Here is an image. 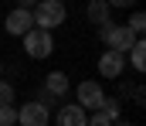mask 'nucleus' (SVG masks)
Instances as JSON below:
<instances>
[{"label": "nucleus", "instance_id": "obj_1", "mask_svg": "<svg viewBox=\"0 0 146 126\" xmlns=\"http://www.w3.org/2000/svg\"><path fill=\"white\" fill-rule=\"evenodd\" d=\"M31 17H34V27H37V31H54V27L65 24L68 7H65L61 0H37V7L31 10Z\"/></svg>", "mask_w": 146, "mask_h": 126}, {"label": "nucleus", "instance_id": "obj_2", "mask_svg": "<svg viewBox=\"0 0 146 126\" xmlns=\"http://www.w3.org/2000/svg\"><path fill=\"white\" fill-rule=\"evenodd\" d=\"M99 38L106 41V48H109V51H119V55H126L133 44L139 41V38H136V34H133L126 24H112V21L99 27Z\"/></svg>", "mask_w": 146, "mask_h": 126}, {"label": "nucleus", "instance_id": "obj_3", "mask_svg": "<svg viewBox=\"0 0 146 126\" xmlns=\"http://www.w3.org/2000/svg\"><path fill=\"white\" fill-rule=\"evenodd\" d=\"M75 102H78L82 109L99 113V109H102V102H106V89L95 82V79H85V82H78V89H75Z\"/></svg>", "mask_w": 146, "mask_h": 126}, {"label": "nucleus", "instance_id": "obj_4", "mask_svg": "<svg viewBox=\"0 0 146 126\" xmlns=\"http://www.w3.org/2000/svg\"><path fill=\"white\" fill-rule=\"evenodd\" d=\"M24 51H27L31 58H51V51H54L51 31H37V27H31V31L24 34Z\"/></svg>", "mask_w": 146, "mask_h": 126}, {"label": "nucleus", "instance_id": "obj_5", "mask_svg": "<svg viewBox=\"0 0 146 126\" xmlns=\"http://www.w3.org/2000/svg\"><path fill=\"white\" fill-rule=\"evenodd\" d=\"M48 119H51V113L41 102H34V99L17 109V126H48Z\"/></svg>", "mask_w": 146, "mask_h": 126}, {"label": "nucleus", "instance_id": "obj_6", "mask_svg": "<svg viewBox=\"0 0 146 126\" xmlns=\"http://www.w3.org/2000/svg\"><path fill=\"white\" fill-rule=\"evenodd\" d=\"M31 27H34V17H31V10H21V7H14L7 14V21H3V31L14 34V38H24Z\"/></svg>", "mask_w": 146, "mask_h": 126}, {"label": "nucleus", "instance_id": "obj_7", "mask_svg": "<svg viewBox=\"0 0 146 126\" xmlns=\"http://www.w3.org/2000/svg\"><path fill=\"white\" fill-rule=\"evenodd\" d=\"M122 72H126V55L106 51V55L99 58V75H102V79H122Z\"/></svg>", "mask_w": 146, "mask_h": 126}, {"label": "nucleus", "instance_id": "obj_8", "mask_svg": "<svg viewBox=\"0 0 146 126\" xmlns=\"http://www.w3.org/2000/svg\"><path fill=\"white\" fill-rule=\"evenodd\" d=\"M85 119H88V113H85L78 102H72V106H61V109H58L54 126H85Z\"/></svg>", "mask_w": 146, "mask_h": 126}, {"label": "nucleus", "instance_id": "obj_9", "mask_svg": "<svg viewBox=\"0 0 146 126\" xmlns=\"http://www.w3.org/2000/svg\"><path fill=\"white\" fill-rule=\"evenodd\" d=\"M85 17H88V24H95V27H102V24H109L112 10L106 0H88V7H85Z\"/></svg>", "mask_w": 146, "mask_h": 126}, {"label": "nucleus", "instance_id": "obj_10", "mask_svg": "<svg viewBox=\"0 0 146 126\" xmlns=\"http://www.w3.org/2000/svg\"><path fill=\"white\" fill-rule=\"evenodd\" d=\"M41 89H44V92H51V95H58V99H61V95H65V92H68V75H65V72H51V75H48V79H44V85H41Z\"/></svg>", "mask_w": 146, "mask_h": 126}, {"label": "nucleus", "instance_id": "obj_11", "mask_svg": "<svg viewBox=\"0 0 146 126\" xmlns=\"http://www.w3.org/2000/svg\"><path fill=\"white\" fill-rule=\"evenodd\" d=\"M129 65H133L136 72H146V41H143V38L129 48Z\"/></svg>", "mask_w": 146, "mask_h": 126}, {"label": "nucleus", "instance_id": "obj_12", "mask_svg": "<svg viewBox=\"0 0 146 126\" xmlns=\"http://www.w3.org/2000/svg\"><path fill=\"white\" fill-rule=\"evenodd\" d=\"M99 113H106L112 123H115V119L122 116V99H109V95H106V102H102V109H99Z\"/></svg>", "mask_w": 146, "mask_h": 126}, {"label": "nucleus", "instance_id": "obj_13", "mask_svg": "<svg viewBox=\"0 0 146 126\" xmlns=\"http://www.w3.org/2000/svg\"><path fill=\"white\" fill-rule=\"evenodd\" d=\"M34 102H41L48 113H51V109H61V99H58V95H51V92H44V89L37 92V99H34Z\"/></svg>", "mask_w": 146, "mask_h": 126}, {"label": "nucleus", "instance_id": "obj_14", "mask_svg": "<svg viewBox=\"0 0 146 126\" xmlns=\"http://www.w3.org/2000/svg\"><path fill=\"white\" fill-rule=\"evenodd\" d=\"M126 27H129V31H133V34H136V38H143V31H146V17H143V14H133V17H129V24H126Z\"/></svg>", "mask_w": 146, "mask_h": 126}, {"label": "nucleus", "instance_id": "obj_15", "mask_svg": "<svg viewBox=\"0 0 146 126\" xmlns=\"http://www.w3.org/2000/svg\"><path fill=\"white\" fill-rule=\"evenodd\" d=\"M0 106H14V85L0 79Z\"/></svg>", "mask_w": 146, "mask_h": 126}, {"label": "nucleus", "instance_id": "obj_16", "mask_svg": "<svg viewBox=\"0 0 146 126\" xmlns=\"http://www.w3.org/2000/svg\"><path fill=\"white\" fill-rule=\"evenodd\" d=\"M17 123V109L14 106H0V126H14Z\"/></svg>", "mask_w": 146, "mask_h": 126}, {"label": "nucleus", "instance_id": "obj_17", "mask_svg": "<svg viewBox=\"0 0 146 126\" xmlns=\"http://www.w3.org/2000/svg\"><path fill=\"white\" fill-rule=\"evenodd\" d=\"M85 126H112V119L106 116V113H92V116L85 119Z\"/></svg>", "mask_w": 146, "mask_h": 126}, {"label": "nucleus", "instance_id": "obj_18", "mask_svg": "<svg viewBox=\"0 0 146 126\" xmlns=\"http://www.w3.org/2000/svg\"><path fill=\"white\" fill-rule=\"evenodd\" d=\"M109 3V10H122V7H133L136 0H106Z\"/></svg>", "mask_w": 146, "mask_h": 126}, {"label": "nucleus", "instance_id": "obj_19", "mask_svg": "<svg viewBox=\"0 0 146 126\" xmlns=\"http://www.w3.org/2000/svg\"><path fill=\"white\" fill-rule=\"evenodd\" d=\"M17 7H21V10H34L37 0H17Z\"/></svg>", "mask_w": 146, "mask_h": 126}, {"label": "nucleus", "instance_id": "obj_20", "mask_svg": "<svg viewBox=\"0 0 146 126\" xmlns=\"http://www.w3.org/2000/svg\"><path fill=\"white\" fill-rule=\"evenodd\" d=\"M112 126H136V123H126V119H119V123H112Z\"/></svg>", "mask_w": 146, "mask_h": 126}, {"label": "nucleus", "instance_id": "obj_21", "mask_svg": "<svg viewBox=\"0 0 146 126\" xmlns=\"http://www.w3.org/2000/svg\"><path fill=\"white\" fill-rule=\"evenodd\" d=\"M0 79H3V61H0Z\"/></svg>", "mask_w": 146, "mask_h": 126}]
</instances>
